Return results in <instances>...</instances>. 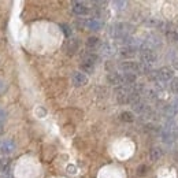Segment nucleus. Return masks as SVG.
I'll return each instance as SVG.
<instances>
[{
    "label": "nucleus",
    "instance_id": "f257e3e1",
    "mask_svg": "<svg viewBox=\"0 0 178 178\" xmlns=\"http://www.w3.org/2000/svg\"><path fill=\"white\" fill-rule=\"evenodd\" d=\"M134 32V27L130 23H126V22H118L114 23L110 29V34L111 37H114L115 40H123V38L130 37V34Z\"/></svg>",
    "mask_w": 178,
    "mask_h": 178
},
{
    "label": "nucleus",
    "instance_id": "f03ea898",
    "mask_svg": "<svg viewBox=\"0 0 178 178\" xmlns=\"http://www.w3.org/2000/svg\"><path fill=\"white\" fill-rule=\"evenodd\" d=\"M173 75H174V71L171 67H162L149 73V78L155 82H167L173 78Z\"/></svg>",
    "mask_w": 178,
    "mask_h": 178
},
{
    "label": "nucleus",
    "instance_id": "7ed1b4c3",
    "mask_svg": "<svg viewBox=\"0 0 178 178\" xmlns=\"http://www.w3.org/2000/svg\"><path fill=\"white\" fill-rule=\"evenodd\" d=\"M138 54H140V59H141L142 63L152 65V63H155L156 59H158V55H156V52L153 51V49L145 47L142 43H141V45H140V52H138Z\"/></svg>",
    "mask_w": 178,
    "mask_h": 178
},
{
    "label": "nucleus",
    "instance_id": "20e7f679",
    "mask_svg": "<svg viewBox=\"0 0 178 178\" xmlns=\"http://www.w3.org/2000/svg\"><path fill=\"white\" fill-rule=\"evenodd\" d=\"M79 25L81 26H84L85 29L88 30H100L101 27H103V21H100V19L97 18H86V19H82L81 22H79Z\"/></svg>",
    "mask_w": 178,
    "mask_h": 178
},
{
    "label": "nucleus",
    "instance_id": "39448f33",
    "mask_svg": "<svg viewBox=\"0 0 178 178\" xmlns=\"http://www.w3.org/2000/svg\"><path fill=\"white\" fill-rule=\"evenodd\" d=\"M71 10H73L74 14L81 15V16L88 15V14L92 12V10H90L86 3H84V2H71Z\"/></svg>",
    "mask_w": 178,
    "mask_h": 178
},
{
    "label": "nucleus",
    "instance_id": "423d86ee",
    "mask_svg": "<svg viewBox=\"0 0 178 178\" xmlns=\"http://www.w3.org/2000/svg\"><path fill=\"white\" fill-rule=\"evenodd\" d=\"M140 45L141 43L137 44V45H125L119 49V55L123 58H133L136 54L140 52Z\"/></svg>",
    "mask_w": 178,
    "mask_h": 178
},
{
    "label": "nucleus",
    "instance_id": "0eeeda50",
    "mask_svg": "<svg viewBox=\"0 0 178 178\" xmlns=\"http://www.w3.org/2000/svg\"><path fill=\"white\" fill-rule=\"evenodd\" d=\"M71 79H73V84L75 86H82V85H85L88 82V77L84 73H81V71H75L73 74V77H71Z\"/></svg>",
    "mask_w": 178,
    "mask_h": 178
},
{
    "label": "nucleus",
    "instance_id": "6e6552de",
    "mask_svg": "<svg viewBox=\"0 0 178 178\" xmlns=\"http://www.w3.org/2000/svg\"><path fill=\"white\" fill-rule=\"evenodd\" d=\"M99 49H100V52H101L103 55H106V56H111V55H114L115 51H117V49H115V47L111 45V44H108V43L100 44Z\"/></svg>",
    "mask_w": 178,
    "mask_h": 178
},
{
    "label": "nucleus",
    "instance_id": "1a4fd4ad",
    "mask_svg": "<svg viewBox=\"0 0 178 178\" xmlns=\"http://www.w3.org/2000/svg\"><path fill=\"white\" fill-rule=\"evenodd\" d=\"M15 148V144H14L12 140H4V141L0 144V151L3 153H11Z\"/></svg>",
    "mask_w": 178,
    "mask_h": 178
},
{
    "label": "nucleus",
    "instance_id": "9d476101",
    "mask_svg": "<svg viewBox=\"0 0 178 178\" xmlns=\"http://www.w3.org/2000/svg\"><path fill=\"white\" fill-rule=\"evenodd\" d=\"M78 47H79V43H78V40H77V38H71V40H68L67 44H66V49H67V54L73 55L74 52L78 49Z\"/></svg>",
    "mask_w": 178,
    "mask_h": 178
},
{
    "label": "nucleus",
    "instance_id": "9b49d317",
    "mask_svg": "<svg viewBox=\"0 0 178 178\" xmlns=\"http://www.w3.org/2000/svg\"><path fill=\"white\" fill-rule=\"evenodd\" d=\"M162 156H163V151H162V148L155 147V148H152V149H151V153H149L151 160L156 162V160H159Z\"/></svg>",
    "mask_w": 178,
    "mask_h": 178
},
{
    "label": "nucleus",
    "instance_id": "f8f14e48",
    "mask_svg": "<svg viewBox=\"0 0 178 178\" xmlns=\"http://www.w3.org/2000/svg\"><path fill=\"white\" fill-rule=\"evenodd\" d=\"M10 166H11V162L8 160L7 158H2L0 159V171L7 174L10 171Z\"/></svg>",
    "mask_w": 178,
    "mask_h": 178
},
{
    "label": "nucleus",
    "instance_id": "ddd939ff",
    "mask_svg": "<svg viewBox=\"0 0 178 178\" xmlns=\"http://www.w3.org/2000/svg\"><path fill=\"white\" fill-rule=\"evenodd\" d=\"M100 40H99L97 37H89L88 38V41H86V47L88 48H92V49H95V48H99L100 47Z\"/></svg>",
    "mask_w": 178,
    "mask_h": 178
},
{
    "label": "nucleus",
    "instance_id": "4468645a",
    "mask_svg": "<svg viewBox=\"0 0 178 178\" xmlns=\"http://www.w3.org/2000/svg\"><path fill=\"white\" fill-rule=\"evenodd\" d=\"M133 110L136 112H140V114H142V112H145L148 110V107L145 106V103H142V101H136V103L133 104Z\"/></svg>",
    "mask_w": 178,
    "mask_h": 178
},
{
    "label": "nucleus",
    "instance_id": "2eb2a0df",
    "mask_svg": "<svg viewBox=\"0 0 178 178\" xmlns=\"http://www.w3.org/2000/svg\"><path fill=\"white\" fill-rule=\"evenodd\" d=\"M166 37L167 40L173 41V43H178V32H175V30H169L166 33Z\"/></svg>",
    "mask_w": 178,
    "mask_h": 178
},
{
    "label": "nucleus",
    "instance_id": "dca6fc26",
    "mask_svg": "<svg viewBox=\"0 0 178 178\" xmlns=\"http://www.w3.org/2000/svg\"><path fill=\"white\" fill-rule=\"evenodd\" d=\"M120 119L122 120H125V122H133L134 120V117H133V114H131V112H122V114H120Z\"/></svg>",
    "mask_w": 178,
    "mask_h": 178
},
{
    "label": "nucleus",
    "instance_id": "f3484780",
    "mask_svg": "<svg viewBox=\"0 0 178 178\" xmlns=\"http://www.w3.org/2000/svg\"><path fill=\"white\" fill-rule=\"evenodd\" d=\"M147 25L151 27H160L163 25V22L159 21V19H149V21H147Z\"/></svg>",
    "mask_w": 178,
    "mask_h": 178
},
{
    "label": "nucleus",
    "instance_id": "a211bd4d",
    "mask_svg": "<svg viewBox=\"0 0 178 178\" xmlns=\"http://www.w3.org/2000/svg\"><path fill=\"white\" fill-rule=\"evenodd\" d=\"M81 68L85 71V73H93V70H95V66L93 65H89V63H81Z\"/></svg>",
    "mask_w": 178,
    "mask_h": 178
},
{
    "label": "nucleus",
    "instance_id": "6ab92c4d",
    "mask_svg": "<svg viewBox=\"0 0 178 178\" xmlns=\"http://www.w3.org/2000/svg\"><path fill=\"white\" fill-rule=\"evenodd\" d=\"M170 88H171L173 92L178 93V78H174L171 81V84H170Z\"/></svg>",
    "mask_w": 178,
    "mask_h": 178
},
{
    "label": "nucleus",
    "instance_id": "aec40b11",
    "mask_svg": "<svg viewBox=\"0 0 178 178\" xmlns=\"http://www.w3.org/2000/svg\"><path fill=\"white\" fill-rule=\"evenodd\" d=\"M60 27L63 29V32H65V34L67 36V37H70V34H71V30H70V27L67 26V25H60Z\"/></svg>",
    "mask_w": 178,
    "mask_h": 178
},
{
    "label": "nucleus",
    "instance_id": "412c9836",
    "mask_svg": "<svg viewBox=\"0 0 178 178\" xmlns=\"http://www.w3.org/2000/svg\"><path fill=\"white\" fill-rule=\"evenodd\" d=\"M173 65H174V67L178 70V58H177V59H174V62H173Z\"/></svg>",
    "mask_w": 178,
    "mask_h": 178
},
{
    "label": "nucleus",
    "instance_id": "4be33fe9",
    "mask_svg": "<svg viewBox=\"0 0 178 178\" xmlns=\"http://www.w3.org/2000/svg\"><path fill=\"white\" fill-rule=\"evenodd\" d=\"M4 178H8V177H4Z\"/></svg>",
    "mask_w": 178,
    "mask_h": 178
}]
</instances>
